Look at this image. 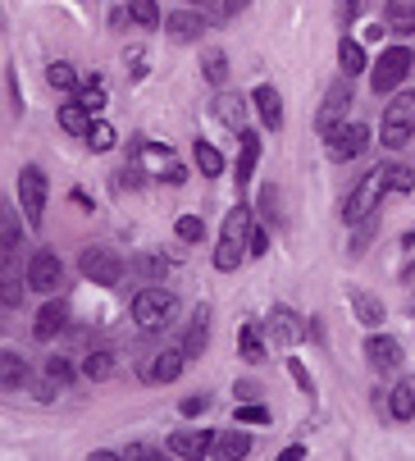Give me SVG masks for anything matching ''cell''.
Listing matches in <instances>:
<instances>
[{"mask_svg":"<svg viewBox=\"0 0 415 461\" xmlns=\"http://www.w3.org/2000/svg\"><path fill=\"white\" fill-rule=\"evenodd\" d=\"M247 251H251V211L247 206H233L229 220H224L220 247H215V266L220 270H238Z\"/></svg>","mask_w":415,"mask_h":461,"instance_id":"cell-1","label":"cell"},{"mask_svg":"<svg viewBox=\"0 0 415 461\" xmlns=\"http://www.w3.org/2000/svg\"><path fill=\"white\" fill-rule=\"evenodd\" d=\"M178 311V297L169 288H142L132 297V324L142 329V334H160V329H169Z\"/></svg>","mask_w":415,"mask_h":461,"instance_id":"cell-2","label":"cell"},{"mask_svg":"<svg viewBox=\"0 0 415 461\" xmlns=\"http://www.w3.org/2000/svg\"><path fill=\"white\" fill-rule=\"evenodd\" d=\"M388 192V165H379V169H370L361 183H356V192L347 196V206H342V220L347 224H365L374 211H379V196Z\"/></svg>","mask_w":415,"mask_h":461,"instance_id":"cell-3","label":"cell"},{"mask_svg":"<svg viewBox=\"0 0 415 461\" xmlns=\"http://www.w3.org/2000/svg\"><path fill=\"white\" fill-rule=\"evenodd\" d=\"M415 138V96H397L383 114V147H406Z\"/></svg>","mask_w":415,"mask_h":461,"instance_id":"cell-4","label":"cell"},{"mask_svg":"<svg viewBox=\"0 0 415 461\" xmlns=\"http://www.w3.org/2000/svg\"><path fill=\"white\" fill-rule=\"evenodd\" d=\"M19 206H23V220L32 229H41V220H46V174L37 165H28L19 174Z\"/></svg>","mask_w":415,"mask_h":461,"instance_id":"cell-5","label":"cell"},{"mask_svg":"<svg viewBox=\"0 0 415 461\" xmlns=\"http://www.w3.org/2000/svg\"><path fill=\"white\" fill-rule=\"evenodd\" d=\"M406 74H410V50L392 46V50H383V55L370 64V87L383 96V92H392V87H397Z\"/></svg>","mask_w":415,"mask_h":461,"instance_id":"cell-6","label":"cell"},{"mask_svg":"<svg viewBox=\"0 0 415 461\" xmlns=\"http://www.w3.org/2000/svg\"><path fill=\"white\" fill-rule=\"evenodd\" d=\"M370 147V128L365 123H333L329 128V156L333 160H356Z\"/></svg>","mask_w":415,"mask_h":461,"instance_id":"cell-7","label":"cell"},{"mask_svg":"<svg viewBox=\"0 0 415 461\" xmlns=\"http://www.w3.org/2000/svg\"><path fill=\"white\" fill-rule=\"evenodd\" d=\"M78 270H83L92 284H105V288H110V284L123 279V260H119L110 247H87L83 260H78Z\"/></svg>","mask_w":415,"mask_h":461,"instance_id":"cell-8","label":"cell"},{"mask_svg":"<svg viewBox=\"0 0 415 461\" xmlns=\"http://www.w3.org/2000/svg\"><path fill=\"white\" fill-rule=\"evenodd\" d=\"M59 279H64V266H59L55 251H37V256L28 260V284H32L37 293H55Z\"/></svg>","mask_w":415,"mask_h":461,"instance_id":"cell-9","label":"cell"},{"mask_svg":"<svg viewBox=\"0 0 415 461\" xmlns=\"http://www.w3.org/2000/svg\"><path fill=\"white\" fill-rule=\"evenodd\" d=\"M183 361H187V352H183V348L151 352V361H147V379H151V384H174V379L183 375Z\"/></svg>","mask_w":415,"mask_h":461,"instance_id":"cell-10","label":"cell"},{"mask_svg":"<svg viewBox=\"0 0 415 461\" xmlns=\"http://www.w3.org/2000/svg\"><path fill=\"white\" fill-rule=\"evenodd\" d=\"M347 105H352V78H342V83L329 87V96H324V105H320V119H315L320 133H329V128L338 123V114L347 110Z\"/></svg>","mask_w":415,"mask_h":461,"instance_id":"cell-11","label":"cell"},{"mask_svg":"<svg viewBox=\"0 0 415 461\" xmlns=\"http://www.w3.org/2000/svg\"><path fill=\"white\" fill-rule=\"evenodd\" d=\"M211 443H215L211 429H183L165 443V452L169 456H211Z\"/></svg>","mask_w":415,"mask_h":461,"instance_id":"cell-12","label":"cell"},{"mask_svg":"<svg viewBox=\"0 0 415 461\" xmlns=\"http://www.w3.org/2000/svg\"><path fill=\"white\" fill-rule=\"evenodd\" d=\"M269 334L279 339V343H302V339L311 334V329H306V324H297V315H293L288 306H274V311H269Z\"/></svg>","mask_w":415,"mask_h":461,"instance_id":"cell-13","label":"cell"},{"mask_svg":"<svg viewBox=\"0 0 415 461\" xmlns=\"http://www.w3.org/2000/svg\"><path fill=\"white\" fill-rule=\"evenodd\" d=\"M365 357H370L374 370H397V361H401V343L388 339V334H374V339H365Z\"/></svg>","mask_w":415,"mask_h":461,"instance_id":"cell-14","label":"cell"},{"mask_svg":"<svg viewBox=\"0 0 415 461\" xmlns=\"http://www.w3.org/2000/svg\"><path fill=\"white\" fill-rule=\"evenodd\" d=\"M64 320H68V306H64V302H46L41 315H37V324H32V339H37V343H50L59 329H64Z\"/></svg>","mask_w":415,"mask_h":461,"instance_id":"cell-15","label":"cell"},{"mask_svg":"<svg viewBox=\"0 0 415 461\" xmlns=\"http://www.w3.org/2000/svg\"><path fill=\"white\" fill-rule=\"evenodd\" d=\"M205 339H211V306H196V311H192V329H187L183 352H187V357H201V352H205Z\"/></svg>","mask_w":415,"mask_h":461,"instance_id":"cell-16","label":"cell"},{"mask_svg":"<svg viewBox=\"0 0 415 461\" xmlns=\"http://www.w3.org/2000/svg\"><path fill=\"white\" fill-rule=\"evenodd\" d=\"M215 114H220V123H224V128L242 133V123H247V101H242V96H233V92H220V96H215Z\"/></svg>","mask_w":415,"mask_h":461,"instance_id":"cell-17","label":"cell"},{"mask_svg":"<svg viewBox=\"0 0 415 461\" xmlns=\"http://www.w3.org/2000/svg\"><path fill=\"white\" fill-rule=\"evenodd\" d=\"M165 28H169V37H174V41H196V37H201V28H205V19H201V14H192V10H178V14H169V19H165Z\"/></svg>","mask_w":415,"mask_h":461,"instance_id":"cell-18","label":"cell"},{"mask_svg":"<svg viewBox=\"0 0 415 461\" xmlns=\"http://www.w3.org/2000/svg\"><path fill=\"white\" fill-rule=\"evenodd\" d=\"M338 64H342V74H347V78H356V74H365V69H370L361 41H352V37H342V41H338Z\"/></svg>","mask_w":415,"mask_h":461,"instance_id":"cell-19","label":"cell"},{"mask_svg":"<svg viewBox=\"0 0 415 461\" xmlns=\"http://www.w3.org/2000/svg\"><path fill=\"white\" fill-rule=\"evenodd\" d=\"M388 411H392L397 420H410V416H415V379H401V384L388 393Z\"/></svg>","mask_w":415,"mask_h":461,"instance_id":"cell-20","label":"cell"},{"mask_svg":"<svg viewBox=\"0 0 415 461\" xmlns=\"http://www.w3.org/2000/svg\"><path fill=\"white\" fill-rule=\"evenodd\" d=\"M242 151H238V183H247L251 174H256V160H260V138L256 133H247V128H242Z\"/></svg>","mask_w":415,"mask_h":461,"instance_id":"cell-21","label":"cell"},{"mask_svg":"<svg viewBox=\"0 0 415 461\" xmlns=\"http://www.w3.org/2000/svg\"><path fill=\"white\" fill-rule=\"evenodd\" d=\"M256 110H260V119L269 128L284 123V101H279V92H274V87H256Z\"/></svg>","mask_w":415,"mask_h":461,"instance_id":"cell-22","label":"cell"},{"mask_svg":"<svg viewBox=\"0 0 415 461\" xmlns=\"http://www.w3.org/2000/svg\"><path fill=\"white\" fill-rule=\"evenodd\" d=\"M59 123L68 128V133H78V138H87V128H92V110H87L83 101H68V105L59 110Z\"/></svg>","mask_w":415,"mask_h":461,"instance_id":"cell-23","label":"cell"},{"mask_svg":"<svg viewBox=\"0 0 415 461\" xmlns=\"http://www.w3.org/2000/svg\"><path fill=\"white\" fill-rule=\"evenodd\" d=\"M247 452H251V438L238 434V429H229V434H220V438L211 443V456H229V461H233V456H247Z\"/></svg>","mask_w":415,"mask_h":461,"instance_id":"cell-24","label":"cell"},{"mask_svg":"<svg viewBox=\"0 0 415 461\" xmlns=\"http://www.w3.org/2000/svg\"><path fill=\"white\" fill-rule=\"evenodd\" d=\"M388 23H392V32H410L415 28V0H388Z\"/></svg>","mask_w":415,"mask_h":461,"instance_id":"cell-25","label":"cell"},{"mask_svg":"<svg viewBox=\"0 0 415 461\" xmlns=\"http://www.w3.org/2000/svg\"><path fill=\"white\" fill-rule=\"evenodd\" d=\"M352 306H356V320L361 324H379L383 320V302L370 297V293H352Z\"/></svg>","mask_w":415,"mask_h":461,"instance_id":"cell-26","label":"cell"},{"mask_svg":"<svg viewBox=\"0 0 415 461\" xmlns=\"http://www.w3.org/2000/svg\"><path fill=\"white\" fill-rule=\"evenodd\" d=\"M0 366H5V393H14V388L23 384V375H28V370H23V357L5 348V352H0Z\"/></svg>","mask_w":415,"mask_h":461,"instance_id":"cell-27","label":"cell"},{"mask_svg":"<svg viewBox=\"0 0 415 461\" xmlns=\"http://www.w3.org/2000/svg\"><path fill=\"white\" fill-rule=\"evenodd\" d=\"M46 83H50L55 92H74V87H78L74 64H50V69H46Z\"/></svg>","mask_w":415,"mask_h":461,"instance_id":"cell-28","label":"cell"},{"mask_svg":"<svg viewBox=\"0 0 415 461\" xmlns=\"http://www.w3.org/2000/svg\"><path fill=\"white\" fill-rule=\"evenodd\" d=\"M83 375H87V379H110V375H114V357H110V352H92V357L83 361Z\"/></svg>","mask_w":415,"mask_h":461,"instance_id":"cell-29","label":"cell"},{"mask_svg":"<svg viewBox=\"0 0 415 461\" xmlns=\"http://www.w3.org/2000/svg\"><path fill=\"white\" fill-rule=\"evenodd\" d=\"M87 147H92V151H110V147H114V128L101 123V119H92V128H87Z\"/></svg>","mask_w":415,"mask_h":461,"instance_id":"cell-30","label":"cell"},{"mask_svg":"<svg viewBox=\"0 0 415 461\" xmlns=\"http://www.w3.org/2000/svg\"><path fill=\"white\" fill-rule=\"evenodd\" d=\"M196 165H201V174H220L224 169V156L211 142H196Z\"/></svg>","mask_w":415,"mask_h":461,"instance_id":"cell-31","label":"cell"},{"mask_svg":"<svg viewBox=\"0 0 415 461\" xmlns=\"http://www.w3.org/2000/svg\"><path fill=\"white\" fill-rule=\"evenodd\" d=\"M128 10H132V19L142 23V28H156V23H160V10H156V0H128Z\"/></svg>","mask_w":415,"mask_h":461,"instance_id":"cell-32","label":"cell"},{"mask_svg":"<svg viewBox=\"0 0 415 461\" xmlns=\"http://www.w3.org/2000/svg\"><path fill=\"white\" fill-rule=\"evenodd\" d=\"M242 357H247V361H260V357H265V343H260V324H247V329H242Z\"/></svg>","mask_w":415,"mask_h":461,"instance_id":"cell-33","label":"cell"},{"mask_svg":"<svg viewBox=\"0 0 415 461\" xmlns=\"http://www.w3.org/2000/svg\"><path fill=\"white\" fill-rule=\"evenodd\" d=\"M174 233H178L183 242H201V238H205V220H196V215H183V220L174 224Z\"/></svg>","mask_w":415,"mask_h":461,"instance_id":"cell-34","label":"cell"},{"mask_svg":"<svg viewBox=\"0 0 415 461\" xmlns=\"http://www.w3.org/2000/svg\"><path fill=\"white\" fill-rule=\"evenodd\" d=\"M205 78H211L215 87H220V83L229 78V59H224L220 50H215V55H205Z\"/></svg>","mask_w":415,"mask_h":461,"instance_id":"cell-35","label":"cell"},{"mask_svg":"<svg viewBox=\"0 0 415 461\" xmlns=\"http://www.w3.org/2000/svg\"><path fill=\"white\" fill-rule=\"evenodd\" d=\"M410 187H415L410 169L406 165H388V192H410Z\"/></svg>","mask_w":415,"mask_h":461,"instance_id":"cell-36","label":"cell"},{"mask_svg":"<svg viewBox=\"0 0 415 461\" xmlns=\"http://www.w3.org/2000/svg\"><path fill=\"white\" fill-rule=\"evenodd\" d=\"M265 420H269V411H265V407H256V402L238 407V425H265Z\"/></svg>","mask_w":415,"mask_h":461,"instance_id":"cell-37","label":"cell"},{"mask_svg":"<svg viewBox=\"0 0 415 461\" xmlns=\"http://www.w3.org/2000/svg\"><path fill=\"white\" fill-rule=\"evenodd\" d=\"M205 407H211V393H192V398H183L178 411H183V416H201Z\"/></svg>","mask_w":415,"mask_h":461,"instance_id":"cell-38","label":"cell"},{"mask_svg":"<svg viewBox=\"0 0 415 461\" xmlns=\"http://www.w3.org/2000/svg\"><path fill=\"white\" fill-rule=\"evenodd\" d=\"M46 379H55V384H68V379H74V370H68V361L50 357V361H46Z\"/></svg>","mask_w":415,"mask_h":461,"instance_id":"cell-39","label":"cell"},{"mask_svg":"<svg viewBox=\"0 0 415 461\" xmlns=\"http://www.w3.org/2000/svg\"><path fill=\"white\" fill-rule=\"evenodd\" d=\"M23 302V288H19V279H14V270H5V311H14Z\"/></svg>","mask_w":415,"mask_h":461,"instance_id":"cell-40","label":"cell"},{"mask_svg":"<svg viewBox=\"0 0 415 461\" xmlns=\"http://www.w3.org/2000/svg\"><path fill=\"white\" fill-rule=\"evenodd\" d=\"M78 101H83V105H87V110H92V114H96V110H101V105H105V92H101V87H96V83H92V87H83V92H78Z\"/></svg>","mask_w":415,"mask_h":461,"instance_id":"cell-41","label":"cell"},{"mask_svg":"<svg viewBox=\"0 0 415 461\" xmlns=\"http://www.w3.org/2000/svg\"><path fill=\"white\" fill-rule=\"evenodd\" d=\"M160 452L156 447H147V443H132V447H123V461H156Z\"/></svg>","mask_w":415,"mask_h":461,"instance_id":"cell-42","label":"cell"},{"mask_svg":"<svg viewBox=\"0 0 415 461\" xmlns=\"http://www.w3.org/2000/svg\"><path fill=\"white\" fill-rule=\"evenodd\" d=\"M19 247V229H14V211H5V256Z\"/></svg>","mask_w":415,"mask_h":461,"instance_id":"cell-43","label":"cell"},{"mask_svg":"<svg viewBox=\"0 0 415 461\" xmlns=\"http://www.w3.org/2000/svg\"><path fill=\"white\" fill-rule=\"evenodd\" d=\"M288 370H293V379H297V384H302V388L311 393V370H306L302 361H288Z\"/></svg>","mask_w":415,"mask_h":461,"instance_id":"cell-44","label":"cell"},{"mask_svg":"<svg viewBox=\"0 0 415 461\" xmlns=\"http://www.w3.org/2000/svg\"><path fill=\"white\" fill-rule=\"evenodd\" d=\"M123 59L132 64V74H147V64H142V59H147V50H137V46H132V50H128Z\"/></svg>","mask_w":415,"mask_h":461,"instance_id":"cell-45","label":"cell"},{"mask_svg":"<svg viewBox=\"0 0 415 461\" xmlns=\"http://www.w3.org/2000/svg\"><path fill=\"white\" fill-rule=\"evenodd\" d=\"M165 270H169V266H165V260H142V275H147V279H160Z\"/></svg>","mask_w":415,"mask_h":461,"instance_id":"cell-46","label":"cell"},{"mask_svg":"<svg viewBox=\"0 0 415 461\" xmlns=\"http://www.w3.org/2000/svg\"><path fill=\"white\" fill-rule=\"evenodd\" d=\"M269 247V238H265V229H251V256H260Z\"/></svg>","mask_w":415,"mask_h":461,"instance_id":"cell-47","label":"cell"},{"mask_svg":"<svg viewBox=\"0 0 415 461\" xmlns=\"http://www.w3.org/2000/svg\"><path fill=\"white\" fill-rule=\"evenodd\" d=\"M356 10H361V0H342V5H338V14H342V19H352Z\"/></svg>","mask_w":415,"mask_h":461,"instance_id":"cell-48","label":"cell"},{"mask_svg":"<svg viewBox=\"0 0 415 461\" xmlns=\"http://www.w3.org/2000/svg\"><path fill=\"white\" fill-rule=\"evenodd\" d=\"M251 5V0H224V14H242Z\"/></svg>","mask_w":415,"mask_h":461,"instance_id":"cell-49","label":"cell"},{"mask_svg":"<svg viewBox=\"0 0 415 461\" xmlns=\"http://www.w3.org/2000/svg\"><path fill=\"white\" fill-rule=\"evenodd\" d=\"M165 178H169V183H183V178H187V169H183V165H169V169H165Z\"/></svg>","mask_w":415,"mask_h":461,"instance_id":"cell-50","label":"cell"},{"mask_svg":"<svg viewBox=\"0 0 415 461\" xmlns=\"http://www.w3.org/2000/svg\"><path fill=\"white\" fill-rule=\"evenodd\" d=\"M406 306H410V315H415V293H410V302H406Z\"/></svg>","mask_w":415,"mask_h":461,"instance_id":"cell-51","label":"cell"}]
</instances>
